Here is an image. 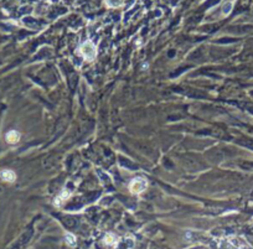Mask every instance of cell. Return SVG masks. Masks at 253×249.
<instances>
[{"label":"cell","mask_w":253,"mask_h":249,"mask_svg":"<svg viewBox=\"0 0 253 249\" xmlns=\"http://www.w3.org/2000/svg\"><path fill=\"white\" fill-rule=\"evenodd\" d=\"M79 54L83 56L86 61H93L97 55V47L93 45V42L91 41H86L82 44V46L79 47Z\"/></svg>","instance_id":"cell-1"},{"label":"cell","mask_w":253,"mask_h":249,"mask_svg":"<svg viewBox=\"0 0 253 249\" xmlns=\"http://www.w3.org/2000/svg\"><path fill=\"white\" fill-rule=\"evenodd\" d=\"M147 189V181L141 177H137L134 180H131L129 183V191L133 195H138L140 192H143Z\"/></svg>","instance_id":"cell-2"},{"label":"cell","mask_w":253,"mask_h":249,"mask_svg":"<svg viewBox=\"0 0 253 249\" xmlns=\"http://www.w3.org/2000/svg\"><path fill=\"white\" fill-rule=\"evenodd\" d=\"M6 141L10 143V144H15L20 140V134L16 131V130H10L8 134H6Z\"/></svg>","instance_id":"cell-3"},{"label":"cell","mask_w":253,"mask_h":249,"mask_svg":"<svg viewBox=\"0 0 253 249\" xmlns=\"http://www.w3.org/2000/svg\"><path fill=\"white\" fill-rule=\"evenodd\" d=\"M2 179L6 182H13L16 179V175L11 170H4V171H2Z\"/></svg>","instance_id":"cell-4"},{"label":"cell","mask_w":253,"mask_h":249,"mask_svg":"<svg viewBox=\"0 0 253 249\" xmlns=\"http://www.w3.org/2000/svg\"><path fill=\"white\" fill-rule=\"evenodd\" d=\"M104 242H106V244H108V245H114V244H117L118 239H117V237H116L113 233H109V234L106 235Z\"/></svg>","instance_id":"cell-5"},{"label":"cell","mask_w":253,"mask_h":249,"mask_svg":"<svg viewBox=\"0 0 253 249\" xmlns=\"http://www.w3.org/2000/svg\"><path fill=\"white\" fill-rule=\"evenodd\" d=\"M106 3L110 8H118L124 3V0H106Z\"/></svg>","instance_id":"cell-6"},{"label":"cell","mask_w":253,"mask_h":249,"mask_svg":"<svg viewBox=\"0 0 253 249\" xmlns=\"http://www.w3.org/2000/svg\"><path fill=\"white\" fill-rule=\"evenodd\" d=\"M65 239H66V242H67L71 247H75V245H76V238H75L72 234H67Z\"/></svg>","instance_id":"cell-7"},{"label":"cell","mask_w":253,"mask_h":249,"mask_svg":"<svg viewBox=\"0 0 253 249\" xmlns=\"http://www.w3.org/2000/svg\"><path fill=\"white\" fill-rule=\"evenodd\" d=\"M232 10V3L228 2V3H225L224 5V9H222V11H224V14H228L230 11Z\"/></svg>","instance_id":"cell-8"}]
</instances>
